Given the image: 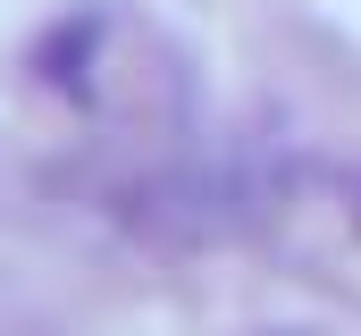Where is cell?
<instances>
[{
	"mask_svg": "<svg viewBox=\"0 0 361 336\" xmlns=\"http://www.w3.org/2000/svg\"><path fill=\"white\" fill-rule=\"evenodd\" d=\"M269 210H277V160H252V152H202V160H169L118 185V219L160 244H227L261 227Z\"/></svg>",
	"mask_w": 361,
	"mask_h": 336,
	"instance_id": "cell-1",
	"label": "cell"
}]
</instances>
